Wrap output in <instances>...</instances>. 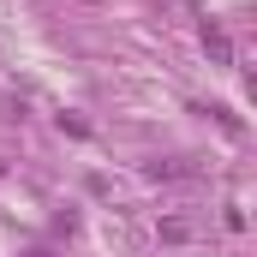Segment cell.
Masks as SVG:
<instances>
[{
    "label": "cell",
    "mask_w": 257,
    "mask_h": 257,
    "mask_svg": "<svg viewBox=\"0 0 257 257\" xmlns=\"http://www.w3.org/2000/svg\"><path fill=\"white\" fill-rule=\"evenodd\" d=\"M203 48H209V54H215L221 66L233 60V42H227V30H221V24H203Z\"/></svg>",
    "instance_id": "1"
}]
</instances>
